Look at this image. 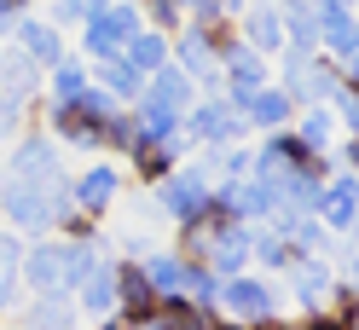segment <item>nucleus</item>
I'll return each instance as SVG.
<instances>
[{"mask_svg": "<svg viewBox=\"0 0 359 330\" xmlns=\"http://www.w3.org/2000/svg\"><path fill=\"white\" fill-rule=\"evenodd\" d=\"M180 104H186V81H180V76H163V81L151 87V104H145L151 134H163V128L174 122V110H180Z\"/></svg>", "mask_w": 359, "mask_h": 330, "instance_id": "f257e3e1", "label": "nucleus"}, {"mask_svg": "<svg viewBox=\"0 0 359 330\" xmlns=\"http://www.w3.org/2000/svg\"><path fill=\"white\" fill-rule=\"evenodd\" d=\"M110 186H116V180H110L104 168H99V174H87V186H81V203H87V209H99L104 197H110Z\"/></svg>", "mask_w": 359, "mask_h": 330, "instance_id": "f8f14e48", "label": "nucleus"}, {"mask_svg": "<svg viewBox=\"0 0 359 330\" xmlns=\"http://www.w3.org/2000/svg\"><path fill=\"white\" fill-rule=\"evenodd\" d=\"M325 209H330V220H353V180H336L330 197H325Z\"/></svg>", "mask_w": 359, "mask_h": 330, "instance_id": "9d476101", "label": "nucleus"}, {"mask_svg": "<svg viewBox=\"0 0 359 330\" xmlns=\"http://www.w3.org/2000/svg\"><path fill=\"white\" fill-rule=\"evenodd\" d=\"M232 76H238V93H243V99H255V81H261V76H255V64H250V58H238V64H232Z\"/></svg>", "mask_w": 359, "mask_h": 330, "instance_id": "4468645a", "label": "nucleus"}, {"mask_svg": "<svg viewBox=\"0 0 359 330\" xmlns=\"http://www.w3.org/2000/svg\"><path fill=\"white\" fill-rule=\"evenodd\" d=\"M128 58H133V64H156V58H163V41H156V35H140Z\"/></svg>", "mask_w": 359, "mask_h": 330, "instance_id": "ddd939ff", "label": "nucleus"}, {"mask_svg": "<svg viewBox=\"0 0 359 330\" xmlns=\"http://www.w3.org/2000/svg\"><path fill=\"white\" fill-rule=\"evenodd\" d=\"M128 29H133V18H128V12H93V35H87V41H93L99 53H110Z\"/></svg>", "mask_w": 359, "mask_h": 330, "instance_id": "39448f33", "label": "nucleus"}, {"mask_svg": "<svg viewBox=\"0 0 359 330\" xmlns=\"http://www.w3.org/2000/svg\"><path fill=\"white\" fill-rule=\"evenodd\" d=\"M0 12H6V0H0Z\"/></svg>", "mask_w": 359, "mask_h": 330, "instance_id": "aec40b11", "label": "nucleus"}, {"mask_svg": "<svg viewBox=\"0 0 359 330\" xmlns=\"http://www.w3.org/2000/svg\"><path fill=\"white\" fill-rule=\"evenodd\" d=\"M197 134H209V139H220V134H232V110H220V104H209L203 116H197Z\"/></svg>", "mask_w": 359, "mask_h": 330, "instance_id": "9b49d317", "label": "nucleus"}, {"mask_svg": "<svg viewBox=\"0 0 359 330\" xmlns=\"http://www.w3.org/2000/svg\"><path fill=\"white\" fill-rule=\"evenodd\" d=\"M29 273H35L41 290H58V284H70V249H41Z\"/></svg>", "mask_w": 359, "mask_h": 330, "instance_id": "f03ea898", "label": "nucleus"}, {"mask_svg": "<svg viewBox=\"0 0 359 330\" xmlns=\"http://www.w3.org/2000/svg\"><path fill=\"white\" fill-rule=\"evenodd\" d=\"M58 93L70 99V104H76V99H87V81H81V70H64V76H58Z\"/></svg>", "mask_w": 359, "mask_h": 330, "instance_id": "2eb2a0df", "label": "nucleus"}, {"mask_svg": "<svg viewBox=\"0 0 359 330\" xmlns=\"http://www.w3.org/2000/svg\"><path fill=\"white\" fill-rule=\"evenodd\" d=\"M255 116H261V122H278V116H284V99H278V93H255Z\"/></svg>", "mask_w": 359, "mask_h": 330, "instance_id": "dca6fc26", "label": "nucleus"}, {"mask_svg": "<svg viewBox=\"0 0 359 330\" xmlns=\"http://www.w3.org/2000/svg\"><path fill=\"white\" fill-rule=\"evenodd\" d=\"M168 209H174L180 220H191L197 209H203V180H197V174H180V180L168 186Z\"/></svg>", "mask_w": 359, "mask_h": 330, "instance_id": "20e7f679", "label": "nucleus"}, {"mask_svg": "<svg viewBox=\"0 0 359 330\" xmlns=\"http://www.w3.org/2000/svg\"><path fill=\"white\" fill-rule=\"evenodd\" d=\"M226 307L232 313H250V319H266L273 313V296H266L261 284H226Z\"/></svg>", "mask_w": 359, "mask_h": 330, "instance_id": "7ed1b4c3", "label": "nucleus"}, {"mask_svg": "<svg viewBox=\"0 0 359 330\" xmlns=\"http://www.w3.org/2000/svg\"><path fill=\"white\" fill-rule=\"evenodd\" d=\"M116 284H122V296H128V313H133V319H145V313H151V284H145L140 273H122Z\"/></svg>", "mask_w": 359, "mask_h": 330, "instance_id": "0eeeda50", "label": "nucleus"}, {"mask_svg": "<svg viewBox=\"0 0 359 330\" xmlns=\"http://www.w3.org/2000/svg\"><path fill=\"white\" fill-rule=\"evenodd\" d=\"M255 41H278V18H255Z\"/></svg>", "mask_w": 359, "mask_h": 330, "instance_id": "6ab92c4d", "label": "nucleus"}, {"mask_svg": "<svg viewBox=\"0 0 359 330\" xmlns=\"http://www.w3.org/2000/svg\"><path fill=\"white\" fill-rule=\"evenodd\" d=\"M319 12H325V29H330V41L342 53H353V24H348V0H319Z\"/></svg>", "mask_w": 359, "mask_h": 330, "instance_id": "423d86ee", "label": "nucleus"}, {"mask_svg": "<svg viewBox=\"0 0 359 330\" xmlns=\"http://www.w3.org/2000/svg\"><path fill=\"white\" fill-rule=\"evenodd\" d=\"M110 301H116V278L93 273V278H87V307H93V313H110Z\"/></svg>", "mask_w": 359, "mask_h": 330, "instance_id": "6e6552de", "label": "nucleus"}, {"mask_svg": "<svg viewBox=\"0 0 359 330\" xmlns=\"http://www.w3.org/2000/svg\"><path fill=\"white\" fill-rule=\"evenodd\" d=\"M24 41H29V53H35V58H53V53H58L47 29H24Z\"/></svg>", "mask_w": 359, "mask_h": 330, "instance_id": "f3484780", "label": "nucleus"}, {"mask_svg": "<svg viewBox=\"0 0 359 330\" xmlns=\"http://www.w3.org/2000/svg\"><path fill=\"white\" fill-rule=\"evenodd\" d=\"M238 255H243V244H238V238H220V244H215V267H232Z\"/></svg>", "mask_w": 359, "mask_h": 330, "instance_id": "a211bd4d", "label": "nucleus"}, {"mask_svg": "<svg viewBox=\"0 0 359 330\" xmlns=\"http://www.w3.org/2000/svg\"><path fill=\"white\" fill-rule=\"evenodd\" d=\"M186 278H191V267H174V261H156V273L145 278L151 290H186Z\"/></svg>", "mask_w": 359, "mask_h": 330, "instance_id": "1a4fd4ad", "label": "nucleus"}]
</instances>
